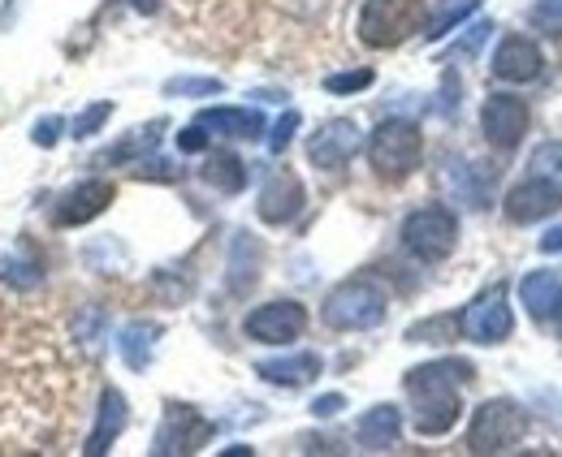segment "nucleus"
I'll return each mask as SVG.
<instances>
[{"instance_id":"nucleus-20","label":"nucleus","mask_w":562,"mask_h":457,"mask_svg":"<svg viewBox=\"0 0 562 457\" xmlns=\"http://www.w3.org/2000/svg\"><path fill=\"white\" fill-rule=\"evenodd\" d=\"M269 385H285V389H299V385H312L321 376V358L316 354H294V358H273V363H260L256 367Z\"/></svg>"},{"instance_id":"nucleus-36","label":"nucleus","mask_w":562,"mask_h":457,"mask_svg":"<svg viewBox=\"0 0 562 457\" xmlns=\"http://www.w3.org/2000/svg\"><path fill=\"white\" fill-rule=\"evenodd\" d=\"M131 4H135L139 13H151V9H156V0H131Z\"/></svg>"},{"instance_id":"nucleus-29","label":"nucleus","mask_w":562,"mask_h":457,"mask_svg":"<svg viewBox=\"0 0 562 457\" xmlns=\"http://www.w3.org/2000/svg\"><path fill=\"white\" fill-rule=\"evenodd\" d=\"M165 91L169 95H212V91H221V82L216 78H173Z\"/></svg>"},{"instance_id":"nucleus-10","label":"nucleus","mask_w":562,"mask_h":457,"mask_svg":"<svg viewBox=\"0 0 562 457\" xmlns=\"http://www.w3.org/2000/svg\"><path fill=\"white\" fill-rule=\"evenodd\" d=\"M212 436V423H204L191 405H165V423L156 432V454H195Z\"/></svg>"},{"instance_id":"nucleus-15","label":"nucleus","mask_w":562,"mask_h":457,"mask_svg":"<svg viewBox=\"0 0 562 457\" xmlns=\"http://www.w3.org/2000/svg\"><path fill=\"white\" fill-rule=\"evenodd\" d=\"M113 182H82V186H74L70 195L57 203V225H87V220H95L109 203H113Z\"/></svg>"},{"instance_id":"nucleus-31","label":"nucleus","mask_w":562,"mask_h":457,"mask_svg":"<svg viewBox=\"0 0 562 457\" xmlns=\"http://www.w3.org/2000/svg\"><path fill=\"white\" fill-rule=\"evenodd\" d=\"M490 31H493V22H476V26H472V35L454 48V57H472V53H481V48H485V39H490Z\"/></svg>"},{"instance_id":"nucleus-16","label":"nucleus","mask_w":562,"mask_h":457,"mask_svg":"<svg viewBox=\"0 0 562 457\" xmlns=\"http://www.w3.org/2000/svg\"><path fill=\"white\" fill-rule=\"evenodd\" d=\"M355 436H359V445H363V449H372V454L394 449V445H398V436H403V414H398L394 405H372V410L359 419Z\"/></svg>"},{"instance_id":"nucleus-9","label":"nucleus","mask_w":562,"mask_h":457,"mask_svg":"<svg viewBox=\"0 0 562 457\" xmlns=\"http://www.w3.org/2000/svg\"><path fill=\"white\" fill-rule=\"evenodd\" d=\"M515 328V316H510V302L502 289H490L481 294L468 311H463V332L476 341V345H502Z\"/></svg>"},{"instance_id":"nucleus-1","label":"nucleus","mask_w":562,"mask_h":457,"mask_svg":"<svg viewBox=\"0 0 562 457\" xmlns=\"http://www.w3.org/2000/svg\"><path fill=\"white\" fill-rule=\"evenodd\" d=\"M472 380V367L463 358H441V363H424L412 367L403 389L412 397V423L420 436H446L459 414H463V397L459 389Z\"/></svg>"},{"instance_id":"nucleus-23","label":"nucleus","mask_w":562,"mask_h":457,"mask_svg":"<svg viewBox=\"0 0 562 457\" xmlns=\"http://www.w3.org/2000/svg\"><path fill=\"white\" fill-rule=\"evenodd\" d=\"M472 9H476V0H441V4H437V13L424 22V35H428V39L450 35V31H454Z\"/></svg>"},{"instance_id":"nucleus-14","label":"nucleus","mask_w":562,"mask_h":457,"mask_svg":"<svg viewBox=\"0 0 562 457\" xmlns=\"http://www.w3.org/2000/svg\"><path fill=\"white\" fill-rule=\"evenodd\" d=\"M303 182L294 173H273L265 195H260V220L265 225H290L303 212Z\"/></svg>"},{"instance_id":"nucleus-34","label":"nucleus","mask_w":562,"mask_h":457,"mask_svg":"<svg viewBox=\"0 0 562 457\" xmlns=\"http://www.w3.org/2000/svg\"><path fill=\"white\" fill-rule=\"evenodd\" d=\"M342 405H347V397H342V392H329V397H316V401H312V414H316V419H329V414H338Z\"/></svg>"},{"instance_id":"nucleus-24","label":"nucleus","mask_w":562,"mask_h":457,"mask_svg":"<svg viewBox=\"0 0 562 457\" xmlns=\"http://www.w3.org/2000/svg\"><path fill=\"white\" fill-rule=\"evenodd\" d=\"M528 173L550 182L554 191H562V142H541L532 151V160H528Z\"/></svg>"},{"instance_id":"nucleus-27","label":"nucleus","mask_w":562,"mask_h":457,"mask_svg":"<svg viewBox=\"0 0 562 457\" xmlns=\"http://www.w3.org/2000/svg\"><path fill=\"white\" fill-rule=\"evenodd\" d=\"M109 117H113V104H91L87 113H78V122H74V134H78V138H91V134L100 130Z\"/></svg>"},{"instance_id":"nucleus-18","label":"nucleus","mask_w":562,"mask_h":457,"mask_svg":"<svg viewBox=\"0 0 562 457\" xmlns=\"http://www.w3.org/2000/svg\"><path fill=\"white\" fill-rule=\"evenodd\" d=\"M519 302H524L537 320H550L554 307L562 302V276L559 272H528L524 285H519Z\"/></svg>"},{"instance_id":"nucleus-25","label":"nucleus","mask_w":562,"mask_h":457,"mask_svg":"<svg viewBox=\"0 0 562 457\" xmlns=\"http://www.w3.org/2000/svg\"><path fill=\"white\" fill-rule=\"evenodd\" d=\"M363 87H372V69H347V73H329L325 78V91H334V95H351V91H363Z\"/></svg>"},{"instance_id":"nucleus-21","label":"nucleus","mask_w":562,"mask_h":457,"mask_svg":"<svg viewBox=\"0 0 562 457\" xmlns=\"http://www.w3.org/2000/svg\"><path fill=\"white\" fill-rule=\"evenodd\" d=\"M204 178H209L221 195H238L247 186V164L238 156H229V151H216L209 160V169H204Z\"/></svg>"},{"instance_id":"nucleus-33","label":"nucleus","mask_w":562,"mask_h":457,"mask_svg":"<svg viewBox=\"0 0 562 457\" xmlns=\"http://www.w3.org/2000/svg\"><path fill=\"white\" fill-rule=\"evenodd\" d=\"M40 147H53L57 138H61V117H44V122H35V134H31Z\"/></svg>"},{"instance_id":"nucleus-35","label":"nucleus","mask_w":562,"mask_h":457,"mask_svg":"<svg viewBox=\"0 0 562 457\" xmlns=\"http://www.w3.org/2000/svg\"><path fill=\"white\" fill-rule=\"evenodd\" d=\"M541 251H546V255H562V225H559V229H550V233L541 238Z\"/></svg>"},{"instance_id":"nucleus-2","label":"nucleus","mask_w":562,"mask_h":457,"mask_svg":"<svg viewBox=\"0 0 562 457\" xmlns=\"http://www.w3.org/2000/svg\"><path fill=\"white\" fill-rule=\"evenodd\" d=\"M424 160V138H420V126H412V122H381L372 138H368V164L376 169V178H385V182H403V178H412L416 169H420Z\"/></svg>"},{"instance_id":"nucleus-4","label":"nucleus","mask_w":562,"mask_h":457,"mask_svg":"<svg viewBox=\"0 0 562 457\" xmlns=\"http://www.w3.org/2000/svg\"><path fill=\"white\" fill-rule=\"evenodd\" d=\"M420 0H368L359 13V39L368 48H398L407 35L424 31Z\"/></svg>"},{"instance_id":"nucleus-19","label":"nucleus","mask_w":562,"mask_h":457,"mask_svg":"<svg viewBox=\"0 0 562 457\" xmlns=\"http://www.w3.org/2000/svg\"><path fill=\"white\" fill-rule=\"evenodd\" d=\"M122 427H126V397L117 389H104V397H100V419H95V432H91L87 454H109V445L122 436Z\"/></svg>"},{"instance_id":"nucleus-12","label":"nucleus","mask_w":562,"mask_h":457,"mask_svg":"<svg viewBox=\"0 0 562 457\" xmlns=\"http://www.w3.org/2000/svg\"><path fill=\"white\" fill-rule=\"evenodd\" d=\"M355 147H359L355 122H325L321 130L307 138V160H312L316 169L334 173V169H347V160L355 156Z\"/></svg>"},{"instance_id":"nucleus-13","label":"nucleus","mask_w":562,"mask_h":457,"mask_svg":"<svg viewBox=\"0 0 562 457\" xmlns=\"http://www.w3.org/2000/svg\"><path fill=\"white\" fill-rule=\"evenodd\" d=\"M541 66H546L541 61V48L528 35H506L497 44V53H493V73L502 82H532L541 73Z\"/></svg>"},{"instance_id":"nucleus-28","label":"nucleus","mask_w":562,"mask_h":457,"mask_svg":"<svg viewBox=\"0 0 562 457\" xmlns=\"http://www.w3.org/2000/svg\"><path fill=\"white\" fill-rule=\"evenodd\" d=\"M0 272H4V281L22 285V289H31V285L40 281V263H22V260H13V255L0 263Z\"/></svg>"},{"instance_id":"nucleus-11","label":"nucleus","mask_w":562,"mask_h":457,"mask_svg":"<svg viewBox=\"0 0 562 457\" xmlns=\"http://www.w3.org/2000/svg\"><path fill=\"white\" fill-rule=\"evenodd\" d=\"M562 207V191H554L550 182H541V178H532L528 173V182H519L506 203H502V212H506V220L510 225H537V220H546V216H554Z\"/></svg>"},{"instance_id":"nucleus-22","label":"nucleus","mask_w":562,"mask_h":457,"mask_svg":"<svg viewBox=\"0 0 562 457\" xmlns=\"http://www.w3.org/2000/svg\"><path fill=\"white\" fill-rule=\"evenodd\" d=\"M156 336H160V328H151V324H131L126 332H122V358H126L135 372H143V367L151 363V345H156Z\"/></svg>"},{"instance_id":"nucleus-3","label":"nucleus","mask_w":562,"mask_h":457,"mask_svg":"<svg viewBox=\"0 0 562 457\" xmlns=\"http://www.w3.org/2000/svg\"><path fill=\"white\" fill-rule=\"evenodd\" d=\"M524 436H528V414L515 401L493 397L485 405H476V414H472L468 449L472 454H510Z\"/></svg>"},{"instance_id":"nucleus-30","label":"nucleus","mask_w":562,"mask_h":457,"mask_svg":"<svg viewBox=\"0 0 562 457\" xmlns=\"http://www.w3.org/2000/svg\"><path fill=\"white\" fill-rule=\"evenodd\" d=\"M299 130V113L290 108V113H281V122L273 126V138H269V151H285L290 147V138Z\"/></svg>"},{"instance_id":"nucleus-17","label":"nucleus","mask_w":562,"mask_h":457,"mask_svg":"<svg viewBox=\"0 0 562 457\" xmlns=\"http://www.w3.org/2000/svg\"><path fill=\"white\" fill-rule=\"evenodd\" d=\"M195 122L221 138H260L265 134V117L256 108H204Z\"/></svg>"},{"instance_id":"nucleus-8","label":"nucleus","mask_w":562,"mask_h":457,"mask_svg":"<svg viewBox=\"0 0 562 457\" xmlns=\"http://www.w3.org/2000/svg\"><path fill=\"white\" fill-rule=\"evenodd\" d=\"M247 336L260 345H290L294 336H303L307 328V311L299 302H265L247 316Z\"/></svg>"},{"instance_id":"nucleus-6","label":"nucleus","mask_w":562,"mask_h":457,"mask_svg":"<svg viewBox=\"0 0 562 457\" xmlns=\"http://www.w3.org/2000/svg\"><path fill=\"white\" fill-rule=\"evenodd\" d=\"M459 242V220L450 207L441 203H428L416 207L407 220H403V247L416 255L420 263H441Z\"/></svg>"},{"instance_id":"nucleus-7","label":"nucleus","mask_w":562,"mask_h":457,"mask_svg":"<svg viewBox=\"0 0 562 457\" xmlns=\"http://www.w3.org/2000/svg\"><path fill=\"white\" fill-rule=\"evenodd\" d=\"M528 122H532V113L519 95H490L481 108V130L497 151H515L519 138L528 134Z\"/></svg>"},{"instance_id":"nucleus-26","label":"nucleus","mask_w":562,"mask_h":457,"mask_svg":"<svg viewBox=\"0 0 562 457\" xmlns=\"http://www.w3.org/2000/svg\"><path fill=\"white\" fill-rule=\"evenodd\" d=\"M532 26L546 35H562V0H537L532 4Z\"/></svg>"},{"instance_id":"nucleus-5","label":"nucleus","mask_w":562,"mask_h":457,"mask_svg":"<svg viewBox=\"0 0 562 457\" xmlns=\"http://www.w3.org/2000/svg\"><path fill=\"white\" fill-rule=\"evenodd\" d=\"M390 311V298L376 281H347L325 298V324L338 332H363L376 328Z\"/></svg>"},{"instance_id":"nucleus-32","label":"nucleus","mask_w":562,"mask_h":457,"mask_svg":"<svg viewBox=\"0 0 562 457\" xmlns=\"http://www.w3.org/2000/svg\"><path fill=\"white\" fill-rule=\"evenodd\" d=\"M178 147H182V151H204V147H209V130H204L200 122H191L187 130L178 134Z\"/></svg>"}]
</instances>
